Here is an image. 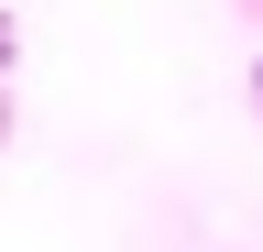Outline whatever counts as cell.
Listing matches in <instances>:
<instances>
[{"label":"cell","instance_id":"cell-1","mask_svg":"<svg viewBox=\"0 0 263 252\" xmlns=\"http://www.w3.org/2000/svg\"><path fill=\"white\" fill-rule=\"evenodd\" d=\"M252 88H263V66H252Z\"/></svg>","mask_w":263,"mask_h":252}]
</instances>
